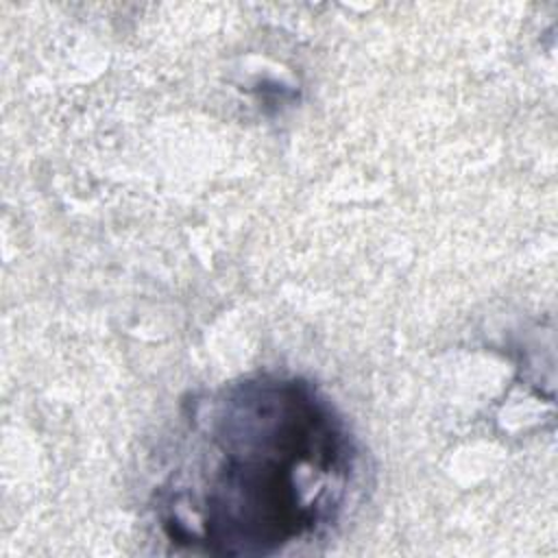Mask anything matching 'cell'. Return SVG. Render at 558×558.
Masks as SVG:
<instances>
[{"mask_svg": "<svg viewBox=\"0 0 558 558\" xmlns=\"http://www.w3.org/2000/svg\"><path fill=\"white\" fill-rule=\"evenodd\" d=\"M209 451L203 527L225 551H264L316 527L351 471L342 425L296 381L235 388L218 408Z\"/></svg>", "mask_w": 558, "mask_h": 558, "instance_id": "cell-1", "label": "cell"}]
</instances>
